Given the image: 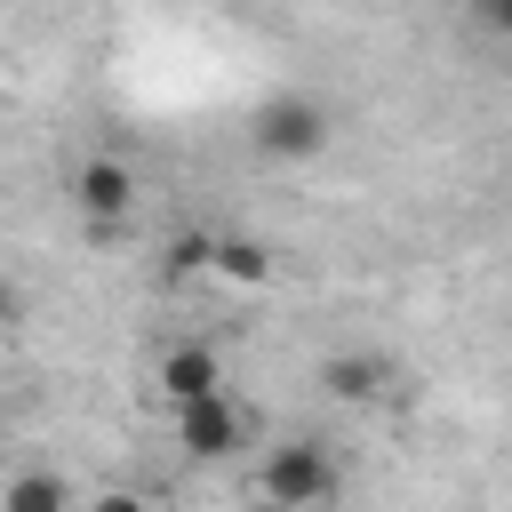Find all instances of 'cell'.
I'll return each mask as SVG.
<instances>
[{
	"label": "cell",
	"instance_id": "obj_1",
	"mask_svg": "<svg viewBox=\"0 0 512 512\" xmlns=\"http://www.w3.org/2000/svg\"><path fill=\"white\" fill-rule=\"evenodd\" d=\"M248 144L264 152V160H320L328 152V104L320 96H264L256 104V120H248Z\"/></svg>",
	"mask_w": 512,
	"mask_h": 512
},
{
	"label": "cell",
	"instance_id": "obj_2",
	"mask_svg": "<svg viewBox=\"0 0 512 512\" xmlns=\"http://www.w3.org/2000/svg\"><path fill=\"white\" fill-rule=\"evenodd\" d=\"M256 488H264L272 512H320V504L336 496V464H328L320 440H280V448L264 456Z\"/></svg>",
	"mask_w": 512,
	"mask_h": 512
},
{
	"label": "cell",
	"instance_id": "obj_3",
	"mask_svg": "<svg viewBox=\"0 0 512 512\" xmlns=\"http://www.w3.org/2000/svg\"><path fill=\"white\" fill-rule=\"evenodd\" d=\"M72 200H80V216H88L96 240H120L128 216H136V176H128V160H112V152H104V160H80Z\"/></svg>",
	"mask_w": 512,
	"mask_h": 512
},
{
	"label": "cell",
	"instance_id": "obj_4",
	"mask_svg": "<svg viewBox=\"0 0 512 512\" xmlns=\"http://www.w3.org/2000/svg\"><path fill=\"white\" fill-rule=\"evenodd\" d=\"M176 440H184L200 464H224V456L240 448V408H232L224 392H208V400H184V408H176Z\"/></svg>",
	"mask_w": 512,
	"mask_h": 512
},
{
	"label": "cell",
	"instance_id": "obj_5",
	"mask_svg": "<svg viewBox=\"0 0 512 512\" xmlns=\"http://www.w3.org/2000/svg\"><path fill=\"white\" fill-rule=\"evenodd\" d=\"M160 392H168V408L224 392V368H216V352H208V344H176V352L160 360Z\"/></svg>",
	"mask_w": 512,
	"mask_h": 512
},
{
	"label": "cell",
	"instance_id": "obj_6",
	"mask_svg": "<svg viewBox=\"0 0 512 512\" xmlns=\"http://www.w3.org/2000/svg\"><path fill=\"white\" fill-rule=\"evenodd\" d=\"M320 384L336 400H376L384 392V360L376 352H336V360H320Z\"/></svg>",
	"mask_w": 512,
	"mask_h": 512
},
{
	"label": "cell",
	"instance_id": "obj_7",
	"mask_svg": "<svg viewBox=\"0 0 512 512\" xmlns=\"http://www.w3.org/2000/svg\"><path fill=\"white\" fill-rule=\"evenodd\" d=\"M0 512H80V504H72L64 472H16L0 488Z\"/></svg>",
	"mask_w": 512,
	"mask_h": 512
},
{
	"label": "cell",
	"instance_id": "obj_8",
	"mask_svg": "<svg viewBox=\"0 0 512 512\" xmlns=\"http://www.w3.org/2000/svg\"><path fill=\"white\" fill-rule=\"evenodd\" d=\"M216 272H224L232 288H264V280H272V248L232 232V240H216Z\"/></svg>",
	"mask_w": 512,
	"mask_h": 512
},
{
	"label": "cell",
	"instance_id": "obj_9",
	"mask_svg": "<svg viewBox=\"0 0 512 512\" xmlns=\"http://www.w3.org/2000/svg\"><path fill=\"white\" fill-rule=\"evenodd\" d=\"M168 272L184 280V272H216V232H184L176 248H168Z\"/></svg>",
	"mask_w": 512,
	"mask_h": 512
},
{
	"label": "cell",
	"instance_id": "obj_10",
	"mask_svg": "<svg viewBox=\"0 0 512 512\" xmlns=\"http://www.w3.org/2000/svg\"><path fill=\"white\" fill-rule=\"evenodd\" d=\"M88 512H144V496H128V488H104Z\"/></svg>",
	"mask_w": 512,
	"mask_h": 512
},
{
	"label": "cell",
	"instance_id": "obj_11",
	"mask_svg": "<svg viewBox=\"0 0 512 512\" xmlns=\"http://www.w3.org/2000/svg\"><path fill=\"white\" fill-rule=\"evenodd\" d=\"M472 8H480V16H488V24L504 32V40H512V0H472Z\"/></svg>",
	"mask_w": 512,
	"mask_h": 512
},
{
	"label": "cell",
	"instance_id": "obj_12",
	"mask_svg": "<svg viewBox=\"0 0 512 512\" xmlns=\"http://www.w3.org/2000/svg\"><path fill=\"white\" fill-rule=\"evenodd\" d=\"M8 312H16V296H8V288H0V320H8Z\"/></svg>",
	"mask_w": 512,
	"mask_h": 512
}]
</instances>
